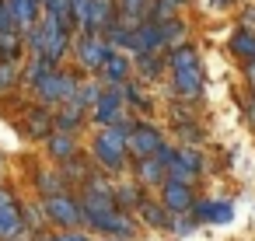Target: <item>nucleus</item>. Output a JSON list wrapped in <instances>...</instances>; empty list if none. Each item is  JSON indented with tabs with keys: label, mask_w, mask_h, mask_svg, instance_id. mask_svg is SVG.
Segmentation results:
<instances>
[{
	"label": "nucleus",
	"mask_w": 255,
	"mask_h": 241,
	"mask_svg": "<svg viewBox=\"0 0 255 241\" xmlns=\"http://www.w3.org/2000/svg\"><path fill=\"white\" fill-rule=\"evenodd\" d=\"M168 67H171V88H175V95L185 98V102H196V98L203 95V74H199V56H196V49L175 46Z\"/></svg>",
	"instance_id": "nucleus-1"
},
{
	"label": "nucleus",
	"mask_w": 255,
	"mask_h": 241,
	"mask_svg": "<svg viewBox=\"0 0 255 241\" xmlns=\"http://www.w3.org/2000/svg\"><path fill=\"white\" fill-rule=\"evenodd\" d=\"M136 122L133 119H116L112 126H105L98 136H95V157L109 168V171H123L126 164V133L133 129Z\"/></svg>",
	"instance_id": "nucleus-2"
},
{
	"label": "nucleus",
	"mask_w": 255,
	"mask_h": 241,
	"mask_svg": "<svg viewBox=\"0 0 255 241\" xmlns=\"http://www.w3.org/2000/svg\"><path fill=\"white\" fill-rule=\"evenodd\" d=\"M70 14L81 21L84 32H102L116 18V0H74Z\"/></svg>",
	"instance_id": "nucleus-3"
},
{
	"label": "nucleus",
	"mask_w": 255,
	"mask_h": 241,
	"mask_svg": "<svg viewBox=\"0 0 255 241\" xmlns=\"http://www.w3.org/2000/svg\"><path fill=\"white\" fill-rule=\"evenodd\" d=\"M35 91H39L42 105H63V102L74 98V91H77V77H74V74H60V70L53 67L42 81H35Z\"/></svg>",
	"instance_id": "nucleus-4"
},
{
	"label": "nucleus",
	"mask_w": 255,
	"mask_h": 241,
	"mask_svg": "<svg viewBox=\"0 0 255 241\" xmlns=\"http://www.w3.org/2000/svg\"><path fill=\"white\" fill-rule=\"evenodd\" d=\"M42 210H46V217L53 220V224H67V227H74V224H81V203H74L67 192H56V196H46V203H42Z\"/></svg>",
	"instance_id": "nucleus-5"
},
{
	"label": "nucleus",
	"mask_w": 255,
	"mask_h": 241,
	"mask_svg": "<svg viewBox=\"0 0 255 241\" xmlns=\"http://www.w3.org/2000/svg\"><path fill=\"white\" fill-rule=\"evenodd\" d=\"M123 105H126V98H123V84H119V88H112V91H102V95L95 98V105H91V116H95V122H102V126H112V122L123 116Z\"/></svg>",
	"instance_id": "nucleus-6"
},
{
	"label": "nucleus",
	"mask_w": 255,
	"mask_h": 241,
	"mask_svg": "<svg viewBox=\"0 0 255 241\" xmlns=\"http://www.w3.org/2000/svg\"><path fill=\"white\" fill-rule=\"evenodd\" d=\"M161 133L154 129V126H143V122H136L129 133H126V150H133L136 157H150V154H157L161 150Z\"/></svg>",
	"instance_id": "nucleus-7"
},
{
	"label": "nucleus",
	"mask_w": 255,
	"mask_h": 241,
	"mask_svg": "<svg viewBox=\"0 0 255 241\" xmlns=\"http://www.w3.org/2000/svg\"><path fill=\"white\" fill-rule=\"evenodd\" d=\"M21 231H25L21 210L14 206V199H11L7 192H0V241H11V238H18Z\"/></svg>",
	"instance_id": "nucleus-8"
},
{
	"label": "nucleus",
	"mask_w": 255,
	"mask_h": 241,
	"mask_svg": "<svg viewBox=\"0 0 255 241\" xmlns=\"http://www.w3.org/2000/svg\"><path fill=\"white\" fill-rule=\"evenodd\" d=\"M77 56H81V67H102V60L109 56V46L95 32H84V39L77 42Z\"/></svg>",
	"instance_id": "nucleus-9"
},
{
	"label": "nucleus",
	"mask_w": 255,
	"mask_h": 241,
	"mask_svg": "<svg viewBox=\"0 0 255 241\" xmlns=\"http://www.w3.org/2000/svg\"><path fill=\"white\" fill-rule=\"evenodd\" d=\"M168 213H185L189 206H192V192H189V185H182V182H164V203H161Z\"/></svg>",
	"instance_id": "nucleus-10"
},
{
	"label": "nucleus",
	"mask_w": 255,
	"mask_h": 241,
	"mask_svg": "<svg viewBox=\"0 0 255 241\" xmlns=\"http://www.w3.org/2000/svg\"><path fill=\"white\" fill-rule=\"evenodd\" d=\"M4 7H7V14L14 18V28H28V25H35V14H39V4L35 0H4Z\"/></svg>",
	"instance_id": "nucleus-11"
},
{
	"label": "nucleus",
	"mask_w": 255,
	"mask_h": 241,
	"mask_svg": "<svg viewBox=\"0 0 255 241\" xmlns=\"http://www.w3.org/2000/svg\"><path fill=\"white\" fill-rule=\"evenodd\" d=\"M102 74H105V84L119 88V84L129 77V60H126V56H116V53H109V56L102 60Z\"/></svg>",
	"instance_id": "nucleus-12"
},
{
	"label": "nucleus",
	"mask_w": 255,
	"mask_h": 241,
	"mask_svg": "<svg viewBox=\"0 0 255 241\" xmlns=\"http://www.w3.org/2000/svg\"><path fill=\"white\" fill-rule=\"evenodd\" d=\"M49 154L56 157V161H67V157H74L77 154V143H74V133H63V129H56V133H49Z\"/></svg>",
	"instance_id": "nucleus-13"
},
{
	"label": "nucleus",
	"mask_w": 255,
	"mask_h": 241,
	"mask_svg": "<svg viewBox=\"0 0 255 241\" xmlns=\"http://www.w3.org/2000/svg\"><path fill=\"white\" fill-rule=\"evenodd\" d=\"M136 178H140L143 185H157V182H164V164H161V157H157V154H150V157H140Z\"/></svg>",
	"instance_id": "nucleus-14"
},
{
	"label": "nucleus",
	"mask_w": 255,
	"mask_h": 241,
	"mask_svg": "<svg viewBox=\"0 0 255 241\" xmlns=\"http://www.w3.org/2000/svg\"><path fill=\"white\" fill-rule=\"evenodd\" d=\"M157 35H161V46H182L185 25L175 21V18H164V21H157Z\"/></svg>",
	"instance_id": "nucleus-15"
},
{
	"label": "nucleus",
	"mask_w": 255,
	"mask_h": 241,
	"mask_svg": "<svg viewBox=\"0 0 255 241\" xmlns=\"http://www.w3.org/2000/svg\"><path fill=\"white\" fill-rule=\"evenodd\" d=\"M119 4H123V28H136L140 21H143V11H147V4H150V0H119Z\"/></svg>",
	"instance_id": "nucleus-16"
},
{
	"label": "nucleus",
	"mask_w": 255,
	"mask_h": 241,
	"mask_svg": "<svg viewBox=\"0 0 255 241\" xmlns=\"http://www.w3.org/2000/svg\"><path fill=\"white\" fill-rule=\"evenodd\" d=\"M231 53H238L245 60H255V32H248V28L234 32L231 35Z\"/></svg>",
	"instance_id": "nucleus-17"
},
{
	"label": "nucleus",
	"mask_w": 255,
	"mask_h": 241,
	"mask_svg": "<svg viewBox=\"0 0 255 241\" xmlns=\"http://www.w3.org/2000/svg\"><path fill=\"white\" fill-rule=\"evenodd\" d=\"M178 4H182V0H154V4H150V18H147V21H164V18H175Z\"/></svg>",
	"instance_id": "nucleus-18"
},
{
	"label": "nucleus",
	"mask_w": 255,
	"mask_h": 241,
	"mask_svg": "<svg viewBox=\"0 0 255 241\" xmlns=\"http://www.w3.org/2000/svg\"><path fill=\"white\" fill-rule=\"evenodd\" d=\"M112 199L123 203V206H140V192H136V185H116V189H112Z\"/></svg>",
	"instance_id": "nucleus-19"
},
{
	"label": "nucleus",
	"mask_w": 255,
	"mask_h": 241,
	"mask_svg": "<svg viewBox=\"0 0 255 241\" xmlns=\"http://www.w3.org/2000/svg\"><path fill=\"white\" fill-rule=\"evenodd\" d=\"M140 210H143V220H147V224H154V227H164V224H168V217H164V210H161L157 203H143V199H140Z\"/></svg>",
	"instance_id": "nucleus-20"
},
{
	"label": "nucleus",
	"mask_w": 255,
	"mask_h": 241,
	"mask_svg": "<svg viewBox=\"0 0 255 241\" xmlns=\"http://www.w3.org/2000/svg\"><path fill=\"white\" fill-rule=\"evenodd\" d=\"M14 77H18V63L14 60H0V95L14 84Z\"/></svg>",
	"instance_id": "nucleus-21"
},
{
	"label": "nucleus",
	"mask_w": 255,
	"mask_h": 241,
	"mask_svg": "<svg viewBox=\"0 0 255 241\" xmlns=\"http://www.w3.org/2000/svg\"><path fill=\"white\" fill-rule=\"evenodd\" d=\"M136 63H140V74L143 77H157V70H161V63H157L154 53H136Z\"/></svg>",
	"instance_id": "nucleus-22"
},
{
	"label": "nucleus",
	"mask_w": 255,
	"mask_h": 241,
	"mask_svg": "<svg viewBox=\"0 0 255 241\" xmlns=\"http://www.w3.org/2000/svg\"><path fill=\"white\" fill-rule=\"evenodd\" d=\"M49 70H53V63H49V60H46V56H35V60H32V67H28V74H25V77H28V81H32V84H35V81H42V77H46V74H49Z\"/></svg>",
	"instance_id": "nucleus-23"
},
{
	"label": "nucleus",
	"mask_w": 255,
	"mask_h": 241,
	"mask_svg": "<svg viewBox=\"0 0 255 241\" xmlns=\"http://www.w3.org/2000/svg\"><path fill=\"white\" fill-rule=\"evenodd\" d=\"M39 185H42V196H56V192H63V178L53 175V171H42Z\"/></svg>",
	"instance_id": "nucleus-24"
},
{
	"label": "nucleus",
	"mask_w": 255,
	"mask_h": 241,
	"mask_svg": "<svg viewBox=\"0 0 255 241\" xmlns=\"http://www.w3.org/2000/svg\"><path fill=\"white\" fill-rule=\"evenodd\" d=\"M28 129H32L35 136H46V133H49V116H46V112H32V116H28Z\"/></svg>",
	"instance_id": "nucleus-25"
},
{
	"label": "nucleus",
	"mask_w": 255,
	"mask_h": 241,
	"mask_svg": "<svg viewBox=\"0 0 255 241\" xmlns=\"http://www.w3.org/2000/svg\"><path fill=\"white\" fill-rule=\"evenodd\" d=\"M14 49H18V32H0V56L11 60Z\"/></svg>",
	"instance_id": "nucleus-26"
},
{
	"label": "nucleus",
	"mask_w": 255,
	"mask_h": 241,
	"mask_svg": "<svg viewBox=\"0 0 255 241\" xmlns=\"http://www.w3.org/2000/svg\"><path fill=\"white\" fill-rule=\"evenodd\" d=\"M53 241H91L88 234H77V231H70V234H56Z\"/></svg>",
	"instance_id": "nucleus-27"
},
{
	"label": "nucleus",
	"mask_w": 255,
	"mask_h": 241,
	"mask_svg": "<svg viewBox=\"0 0 255 241\" xmlns=\"http://www.w3.org/2000/svg\"><path fill=\"white\" fill-rule=\"evenodd\" d=\"M245 74H248V81L255 84V60H248V67H245Z\"/></svg>",
	"instance_id": "nucleus-28"
},
{
	"label": "nucleus",
	"mask_w": 255,
	"mask_h": 241,
	"mask_svg": "<svg viewBox=\"0 0 255 241\" xmlns=\"http://www.w3.org/2000/svg\"><path fill=\"white\" fill-rule=\"evenodd\" d=\"M245 21H248V28H255V7L248 11V18H245Z\"/></svg>",
	"instance_id": "nucleus-29"
},
{
	"label": "nucleus",
	"mask_w": 255,
	"mask_h": 241,
	"mask_svg": "<svg viewBox=\"0 0 255 241\" xmlns=\"http://www.w3.org/2000/svg\"><path fill=\"white\" fill-rule=\"evenodd\" d=\"M35 4H39V7H42V4H46V0H35Z\"/></svg>",
	"instance_id": "nucleus-30"
},
{
	"label": "nucleus",
	"mask_w": 255,
	"mask_h": 241,
	"mask_svg": "<svg viewBox=\"0 0 255 241\" xmlns=\"http://www.w3.org/2000/svg\"><path fill=\"white\" fill-rule=\"evenodd\" d=\"M11 241H18V238H11Z\"/></svg>",
	"instance_id": "nucleus-31"
}]
</instances>
